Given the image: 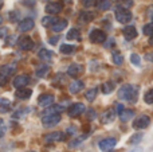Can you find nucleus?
I'll return each mask as SVG.
<instances>
[{
	"instance_id": "nucleus-1",
	"label": "nucleus",
	"mask_w": 153,
	"mask_h": 152,
	"mask_svg": "<svg viewBox=\"0 0 153 152\" xmlns=\"http://www.w3.org/2000/svg\"><path fill=\"white\" fill-rule=\"evenodd\" d=\"M120 100H124L128 102H136L138 97V86L136 85H124L118 90Z\"/></svg>"
},
{
	"instance_id": "nucleus-2",
	"label": "nucleus",
	"mask_w": 153,
	"mask_h": 152,
	"mask_svg": "<svg viewBox=\"0 0 153 152\" xmlns=\"http://www.w3.org/2000/svg\"><path fill=\"white\" fill-rule=\"evenodd\" d=\"M42 123H43V125L47 127V128L55 127L56 124L61 123V116H59V113H50V115H43Z\"/></svg>"
},
{
	"instance_id": "nucleus-3",
	"label": "nucleus",
	"mask_w": 153,
	"mask_h": 152,
	"mask_svg": "<svg viewBox=\"0 0 153 152\" xmlns=\"http://www.w3.org/2000/svg\"><path fill=\"white\" fill-rule=\"evenodd\" d=\"M116 19H117V22H120V23H122V24L129 23V22L132 20V12L125 10V8H117Z\"/></svg>"
},
{
	"instance_id": "nucleus-4",
	"label": "nucleus",
	"mask_w": 153,
	"mask_h": 152,
	"mask_svg": "<svg viewBox=\"0 0 153 152\" xmlns=\"http://www.w3.org/2000/svg\"><path fill=\"white\" fill-rule=\"evenodd\" d=\"M89 38L91 43H103L106 40V34L103 31H101V30L94 28V30H91Z\"/></svg>"
},
{
	"instance_id": "nucleus-5",
	"label": "nucleus",
	"mask_w": 153,
	"mask_h": 152,
	"mask_svg": "<svg viewBox=\"0 0 153 152\" xmlns=\"http://www.w3.org/2000/svg\"><path fill=\"white\" fill-rule=\"evenodd\" d=\"M149 124H151L149 116L141 115V116H138L137 118H134V121H133V128L134 129H144V128H146Z\"/></svg>"
},
{
	"instance_id": "nucleus-6",
	"label": "nucleus",
	"mask_w": 153,
	"mask_h": 152,
	"mask_svg": "<svg viewBox=\"0 0 153 152\" xmlns=\"http://www.w3.org/2000/svg\"><path fill=\"white\" fill-rule=\"evenodd\" d=\"M85 110H86L85 105L82 104V102H76V104H73L71 107L67 109V115H69L70 117H78V116H81Z\"/></svg>"
},
{
	"instance_id": "nucleus-7",
	"label": "nucleus",
	"mask_w": 153,
	"mask_h": 152,
	"mask_svg": "<svg viewBox=\"0 0 153 152\" xmlns=\"http://www.w3.org/2000/svg\"><path fill=\"white\" fill-rule=\"evenodd\" d=\"M116 144H117V140L114 137H106V139L100 142V150L103 152H109L116 147Z\"/></svg>"
},
{
	"instance_id": "nucleus-8",
	"label": "nucleus",
	"mask_w": 153,
	"mask_h": 152,
	"mask_svg": "<svg viewBox=\"0 0 153 152\" xmlns=\"http://www.w3.org/2000/svg\"><path fill=\"white\" fill-rule=\"evenodd\" d=\"M30 82V77L27 74H20V75H16L13 78V86L16 89H22V88H26Z\"/></svg>"
},
{
	"instance_id": "nucleus-9",
	"label": "nucleus",
	"mask_w": 153,
	"mask_h": 152,
	"mask_svg": "<svg viewBox=\"0 0 153 152\" xmlns=\"http://www.w3.org/2000/svg\"><path fill=\"white\" fill-rule=\"evenodd\" d=\"M18 45H19V47H20V50H23V51H30V50H32L34 48V40L31 39L30 37H23V38H20V39L18 40Z\"/></svg>"
},
{
	"instance_id": "nucleus-10",
	"label": "nucleus",
	"mask_w": 153,
	"mask_h": 152,
	"mask_svg": "<svg viewBox=\"0 0 153 152\" xmlns=\"http://www.w3.org/2000/svg\"><path fill=\"white\" fill-rule=\"evenodd\" d=\"M63 10V3L62 1H51L46 5V11H47L50 15H55V13H59Z\"/></svg>"
},
{
	"instance_id": "nucleus-11",
	"label": "nucleus",
	"mask_w": 153,
	"mask_h": 152,
	"mask_svg": "<svg viewBox=\"0 0 153 152\" xmlns=\"http://www.w3.org/2000/svg\"><path fill=\"white\" fill-rule=\"evenodd\" d=\"M16 72V65L15 63H7L0 66V75L5 78H10L13 73Z\"/></svg>"
},
{
	"instance_id": "nucleus-12",
	"label": "nucleus",
	"mask_w": 153,
	"mask_h": 152,
	"mask_svg": "<svg viewBox=\"0 0 153 152\" xmlns=\"http://www.w3.org/2000/svg\"><path fill=\"white\" fill-rule=\"evenodd\" d=\"M65 136H66V135H65L63 132H51V133L45 135L43 140H45V142H48V143L62 142V140H65Z\"/></svg>"
},
{
	"instance_id": "nucleus-13",
	"label": "nucleus",
	"mask_w": 153,
	"mask_h": 152,
	"mask_svg": "<svg viewBox=\"0 0 153 152\" xmlns=\"http://www.w3.org/2000/svg\"><path fill=\"white\" fill-rule=\"evenodd\" d=\"M54 102V96L53 94H42V96H39V98H38V104L40 105V107H50L51 104Z\"/></svg>"
},
{
	"instance_id": "nucleus-14",
	"label": "nucleus",
	"mask_w": 153,
	"mask_h": 152,
	"mask_svg": "<svg viewBox=\"0 0 153 152\" xmlns=\"http://www.w3.org/2000/svg\"><path fill=\"white\" fill-rule=\"evenodd\" d=\"M116 118V112H114V109H108L105 110V112L102 113V116H101V121H102L103 124H109L111 123V121Z\"/></svg>"
},
{
	"instance_id": "nucleus-15",
	"label": "nucleus",
	"mask_w": 153,
	"mask_h": 152,
	"mask_svg": "<svg viewBox=\"0 0 153 152\" xmlns=\"http://www.w3.org/2000/svg\"><path fill=\"white\" fill-rule=\"evenodd\" d=\"M122 34H124V37L126 38L128 40H132L137 37V30H136L133 26H126L124 30H122Z\"/></svg>"
},
{
	"instance_id": "nucleus-16",
	"label": "nucleus",
	"mask_w": 153,
	"mask_h": 152,
	"mask_svg": "<svg viewBox=\"0 0 153 152\" xmlns=\"http://www.w3.org/2000/svg\"><path fill=\"white\" fill-rule=\"evenodd\" d=\"M12 109V104L8 98L0 97V113H8Z\"/></svg>"
},
{
	"instance_id": "nucleus-17",
	"label": "nucleus",
	"mask_w": 153,
	"mask_h": 152,
	"mask_svg": "<svg viewBox=\"0 0 153 152\" xmlns=\"http://www.w3.org/2000/svg\"><path fill=\"white\" fill-rule=\"evenodd\" d=\"M31 28H34V20H32V19H24L18 26L19 31H28V30H31Z\"/></svg>"
},
{
	"instance_id": "nucleus-18",
	"label": "nucleus",
	"mask_w": 153,
	"mask_h": 152,
	"mask_svg": "<svg viewBox=\"0 0 153 152\" xmlns=\"http://www.w3.org/2000/svg\"><path fill=\"white\" fill-rule=\"evenodd\" d=\"M32 94V90L31 89H27V88H22V89H18L15 93V96L18 97L19 100H27L30 98Z\"/></svg>"
},
{
	"instance_id": "nucleus-19",
	"label": "nucleus",
	"mask_w": 153,
	"mask_h": 152,
	"mask_svg": "<svg viewBox=\"0 0 153 152\" xmlns=\"http://www.w3.org/2000/svg\"><path fill=\"white\" fill-rule=\"evenodd\" d=\"M82 70H83V67H82L81 65L73 63V65H70L69 69H67V74L71 75V77H76V75H79L82 73Z\"/></svg>"
},
{
	"instance_id": "nucleus-20",
	"label": "nucleus",
	"mask_w": 153,
	"mask_h": 152,
	"mask_svg": "<svg viewBox=\"0 0 153 152\" xmlns=\"http://www.w3.org/2000/svg\"><path fill=\"white\" fill-rule=\"evenodd\" d=\"M69 89H70V93H73V94L79 93V92L83 89V82H82V81H79V80H75L74 82L70 83Z\"/></svg>"
},
{
	"instance_id": "nucleus-21",
	"label": "nucleus",
	"mask_w": 153,
	"mask_h": 152,
	"mask_svg": "<svg viewBox=\"0 0 153 152\" xmlns=\"http://www.w3.org/2000/svg\"><path fill=\"white\" fill-rule=\"evenodd\" d=\"M118 116H120V120L126 123V121H129L130 118L134 116V112H133L132 109H124L121 113H118Z\"/></svg>"
},
{
	"instance_id": "nucleus-22",
	"label": "nucleus",
	"mask_w": 153,
	"mask_h": 152,
	"mask_svg": "<svg viewBox=\"0 0 153 152\" xmlns=\"http://www.w3.org/2000/svg\"><path fill=\"white\" fill-rule=\"evenodd\" d=\"M38 55H39V58L42 59L43 62H50L51 59H53V53L48 51V50H46V48H42Z\"/></svg>"
},
{
	"instance_id": "nucleus-23",
	"label": "nucleus",
	"mask_w": 153,
	"mask_h": 152,
	"mask_svg": "<svg viewBox=\"0 0 153 152\" xmlns=\"http://www.w3.org/2000/svg\"><path fill=\"white\" fill-rule=\"evenodd\" d=\"M58 20L59 19L56 18V16H46V18L42 19V24L45 27H50V26H54Z\"/></svg>"
},
{
	"instance_id": "nucleus-24",
	"label": "nucleus",
	"mask_w": 153,
	"mask_h": 152,
	"mask_svg": "<svg viewBox=\"0 0 153 152\" xmlns=\"http://www.w3.org/2000/svg\"><path fill=\"white\" fill-rule=\"evenodd\" d=\"M66 26H67V20H61V19H59L54 26H51V30H53L54 32H59L63 28H66Z\"/></svg>"
},
{
	"instance_id": "nucleus-25",
	"label": "nucleus",
	"mask_w": 153,
	"mask_h": 152,
	"mask_svg": "<svg viewBox=\"0 0 153 152\" xmlns=\"http://www.w3.org/2000/svg\"><path fill=\"white\" fill-rule=\"evenodd\" d=\"M79 19H81V22H83V23H89V22H91L93 19H94V13L90 12V11H83V12L81 13V16H79Z\"/></svg>"
},
{
	"instance_id": "nucleus-26",
	"label": "nucleus",
	"mask_w": 153,
	"mask_h": 152,
	"mask_svg": "<svg viewBox=\"0 0 153 152\" xmlns=\"http://www.w3.org/2000/svg\"><path fill=\"white\" fill-rule=\"evenodd\" d=\"M75 51V46H71V45H62L61 46V53L65 54V55H71V54H74Z\"/></svg>"
},
{
	"instance_id": "nucleus-27",
	"label": "nucleus",
	"mask_w": 153,
	"mask_h": 152,
	"mask_svg": "<svg viewBox=\"0 0 153 152\" xmlns=\"http://www.w3.org/2000/svg\"><path fill=\"white\" fill-rule=\"evenodd\" d=\"M97 88H93V89H89V90L86 92V94H85V98L89 102H93L95 100V97H97Z\"/></svg>"
},
{
	"instance_id": "nucleus-28",
	"label": "nucleus",
	"mask_w": 153,
	"mask_h": 152,
	"mask_svg": "<svg viewBox=\"0 0 153 152\" xmlns=\"http://www.w3.org/2000/svg\"><path fill=\"white\" fill-rule=\"evenodd\" d=\"M97 7H98V10H101V11H106V10H109V7L111 5V1L110 0H98L97 3Z\"/></svg>"
},
{
	"instance_id": "nucleus-29",
	"label": "nucleus",
	"mask_w": 153,
	"mask_h": 152,
	"mask_svg": "<svg viewBox=\"0 0 153 152\" xmlns=\"http://www.w3.org/2000/svg\"><path fill=\"white\" fill-rule=\"evenodd\" d=\"M143 137H144L143 132H138V133L133 135V136H130V139H129V144H132V145L138 144V143L141 142V139H143Z\"/></svg>"
},
{
	"instance_id": "nucleus-30",
	"label": "nucleus",
	"mask_w": 153,
	"mask_h": 152,
	"mask_svg": "<svg viewBox=\"0 0 153 152\" xmlns=\"http://www.w3.org/2000/svg\"><path fill=\"white\" fill-rule=\"evenodd\" d=\"M114 83L113 82H105L102 85V93L103 94H110V93H113V90H114Z\"/></svg>"
},
{
	"instance_id": "nucleus-31",
	"label": "nucleus",
	"mask_w": 153,
	"mask_h": 152,
	"mask_svg": "<svg viewBox=\"0 0 153 152\" xmlns=\"http://www.w3.org/2000/svg\"><path fill=\"white\" fill-rule=\"evenodd\" d=\"M111 57H113V62L116 65H122V62H124V57H122V54L120 53V51H113V54H111Z\"/></svg>"
},
{
	"instance_id": "nucleus-32",
	"label": "nucleus",
	"mask_w": 153,
	"mask_h": 152,
	"mask_svg": "<svg viewBox=\"0 0 153 152\" xmlns=\"http://www.w3.org/2000/svg\"><path fill=\"white\" fill-rule=\"evenodd\" d=\"M48 70H50V67H48L47 65H42L39 69H36V75H38V77H40V78L46 77V75H47V73H48Z\"/></svg>"
},
{
	"instance_id": "nucleus-33",
	"label": "nucleus",
	"mask_w": 153,
	"mask_h": 152,
	"mask_svg": "<svg viewBox=\"0 0 153 152\" xmlns=\"http://www.w3.org/2000/svg\"><path fill=\"white\" fill-rule=\"evenodd\" d=\"M66 38L69 40H73V39H79L81 38V35H79V31L76 28H71L69 32H67V35H66Z\"/></svg>"
},
{
	"instance_id": "nucleus-34",
	"label": "nucleus",
	"mask_w": 153,
	"mask_h": 152,
	"mask_svg": "<svg viewBox=\"0 0 153 152\" xmlns=\"http://www.w3.org/2000/svg\"><path fill=\"white\" fill-rule=\"evenodd\" d=\"M144 101H145L146 104H153V88L149 89V90L145 93V96H144Z\"/></svg>"
},
{
	"instance_id": "nucleus-35",
	"label": "nucleus",
	"mask_w": 153,
	"mask_h": 152,
	"mask_svg": "<svg viewBox=\"0 0 153 152\" xmlns=\"http://www.w3.org/2000/svg\"><path fill=\"white\" fill-rule=\"evenodd\" d=\"M143 31H144V34H145V35L153 37V22H152V23H149V24H145Z\"/></svg>"
},
{
	"instance_id": "nucleus-36",
	"label": "nucleus",
	"mask_w": 153,
	"mask_h": 152,
	"mask_svg": "<svg viewBox=\"0 0 153 152\" xmlns=\"http://www.w3.org/2000/svg\"><path fill=\"white\" fill-rule=\"evenodd\" d=\"M16 39H18L16 35H10V37L5 38V45L7 46H13L16 43Z\"/></svg>"
},
{
	"instance_id": "nucleus-37",
	"label": "nucleus",
	"mask_w": 153,
	"mask_h": 152,
	"mask_svg": "<svg viewBox=\"0 0 153 152\" xmlns=\"http://www.w3.org/2000/svg\"><path fill=\"white\" fill-rule=\"evenodd\" d=\"M130 62H132L133 65H136V66H140L141 59H140V57H138V54H132V55H130Z\"/></svg>"
},
{
	"instance_id": "nucleus-38",
	"label": "nucleus",
	"mask_w": 153,
	"mask_h": 152,
	"mask_svg": "<svg viewBox=\"0 0 153 152\" xmlns=\"http://www.w3.org/2000/svg\"><path fill=\"white\" fill-rule=\"evenodd\" d=\"M95 117H97V113H95V110L91 109V108H89V109H87V118H89V120H94Z\"/></svg>"
},
{
	"instance_id": "nucleus-39",
	"label": "nucleus",
	"mask_w": 153,
	"mask_h": 152,
	"mask_svg": "<svg viewBox=\"0 0 153 152\" xmlns=\"http://www.w3.org/2000/svg\"><path fill=\"white\" fill-rule=\"evenodd\" d=\"M105 42L106 43L103 46H105L106 48H110V47H113V46H114V39H113V38H109V39H106Z\"/></svg>"
},
{
	"instance_id": "nucleus-40",
	"label": "nucleus",
	"mask_w": 153,
	"mask_h": 152,
	"mask_svg": "<svg viewBox=\"0 0 153 152\" xmlns=\"http://www.w3.org/2000/svg\"><path fill=\"white\" fill-rule=\"evenodd\" d=\"M7 32H8V28L7 27H1V28H0V38H3V39H5V38H7Z\"/></svg>"
},
{
	"instance_id": "nucleus-41",
	"label": "nucleus",
	"mask_w": 153,
	"mask_h": 152,
	"mask_svg": "<svg viewBox=\"0 0 153 152\" xmlns=\"http://www.w3.org/2000/svg\"><path fill=\"white\" fill-rule=\"evenodd\" d=\"M82 4L85 5V7H91V5L95 4L94 0H82Z\"/></svg>"
},
{
	"instance_id": "nucleus-42",
	"label": "nucleus",
	"mask_w": 153,
	"mask_h": 152,
	"mask_svg": "<svg viewBox=\"0 0 153 152\" xmlns=\"http://www.w3.org/2000/svg\"><path fill=\"white\" fill-rule=\"evenodd\" d=\"M4 133H5V127H4V124H3V120H0V137Z\"/></svg>"
},
{
	"instance_id": "nucleus-43",
	"label": "nucleus",
	"mask_w": 153,
	"mask_h": 152,
	"mask_svg": "<svg viewBox=\"0 0 153 152\" xmlns=\"http://www.w3.org/2000/svg\"><path fill=\"white\" fill-rule=\"evenodd\" d=\"M58 39H59V37H58V35H56V37H51L50 39H48V42H50L51 45H55V43L58 42Z\"/></svg>"
},
{
	"instance_id": "nucleus-44",
	"label": "nucleus",
	"mask_w": 153,
	"mask_h": 152,
	"mask_svg": "<svg viewBox=\"0 0 153 152\" xmlns=\"http://www.w3.org/2000/svg\"><path fill=\"white\" fill-rule=\"evenodd\" d=\"M124 109H125V108H124V105H122V104H117V105H116V110H117V113H121Z\"/></svg>"
},
{
	"instance_id": "nucleus-45",
	"label": "nucleus",
	"mask_w": 153,
	"mask_h": 152,
	"mask_svg": "<svg viewBox=\"0 0 153 152\" xmlns=\"http://www.w3.org/2000/svg\"><path fill=\"white\" fill-rule=\"evenodd\" d=\"M7 82H8V78L1 77V75H0V86H4Z\"/></svg>"
},
{
	"instance_id": "nucleus-46",
	"label": "nucleus",
	"mask_w": 153,
	"mask_h": 152,
	"mask_svg": "<svg viewBox=\"0 0 153 152\" xmlns=\"http://www.w3.org/2000/svg\"><path fill=\"white\" fill-rule=\"evenodd\" d=\"M148 16H149V19L153 22V5L152 7H149V10H148Z\"/></svg>"
},
{
	"instance_id": "nucleus-47",
	"label": "nucleus",
	"mask_w": 153,
	"mask_h": 152,
	"mask_svg": "<svg viewBox=\"0 0 153 152\" xmlns=\"http://www.w3.org/2000/svg\"><path fill=\"white\" fill-rule=\"evenodd\" d=\"M146 59H148V61H153V53H152V55H151V53L146 54Z\"/></svg>"
},
{
	"instance_id": "nucleus-48",
	"label": "nucleus",
	"mask_w": 153,
	"mask_h": 152,
	"mask_svg": "<svg viewBox=\"0 0 153 152\" xmlns=\"http://www.w3.org/2000/svg\"><path fill=\"white\" fill-rule=\"evenodd\" d=\"M129 152H143V148H134V150H132Z\"/></svg>"
},
{
	"instance_id": "nucleus-49",
	"label": "nucleus",
	"mask_w": 153,
	"mask_h": 152,
	"mask_svg": "<svg viewBox=\"0 0 153 152\" xmlns=\"http://www.w3.org/2000/svg\"><path fill=\"white\" fill-rule=\"evenodd\" d=\"M1 7H3V1L0 0V10H1Z\"/></svg>"
},
{
	"instance_id": "nucleus-50",
	"label": "nucleus",
	"mask_w": 153,
	"mask_h": 152,
	"mask_svg": "<svg viewBox=\"0 0 153 152\" xmlns=\"http://www.w3.org/2000/svg\"><path fill=\"white\" fill-rule=\"evenodd\" d=\"M1 22H3V18H1V15H0V24H1Z\"/></svg>"
}]
</instances>
